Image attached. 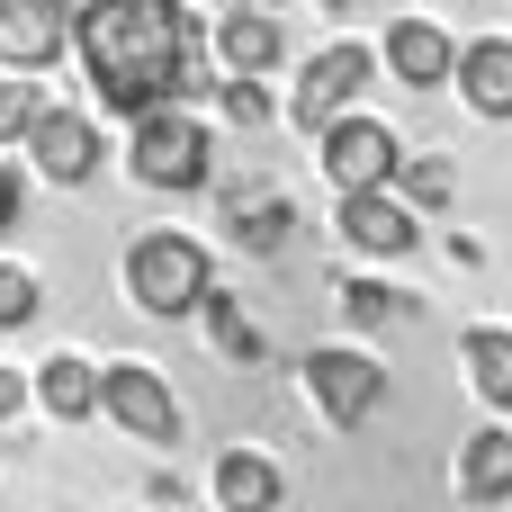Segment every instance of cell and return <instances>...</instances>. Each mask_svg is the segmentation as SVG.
Segmentation results:
<instances>
[{
  "instance_id": "6da1fadb",
  "label": "cell",
  "mask_w": 512,
  "mask_h": 512,
  "mask_svg": "<svg viewBox=\"0 0 512 512\" xmlns=\"http://www.w3.org/2000/svg\"><path fill=\"white\" fill-rule=\"evenodd\" d=\"M72 54H81V72H90L108 117H135L153 99L198 90L189 81L198 18L180 0H72Z\"/></svg>"
},
{
  "instance_id": "7a4b0ae2",
  "label": "cell",
  "mask_w": 512,
  "mask_h": 512,
  "mask_svg": "<svg viewBox=\"0 0 512 512\" xmlns=\"http://www.w3.org/2000/svg\"><path fill=\"white\" fill-rule=\"evenodd\" d=\"M126 171H135V189H153V198L207 189V180H216V135H207V117H198L189 99L135 108V117H126Z\"/></svg>"
},
{
  "instance_id": "3957f363",
  "label": "cell",
  "mask_w": 512,
  "mask_h": 512,
  "mask_svg": "<svg viewBox=\"0 0 512 512\" xmlns=\"http://www.w3.org/2000/svg\"><path fill=\"white\" fill-rule=\"evenodd\" d=\"M117 288L153 315V324H189L198 306H207V288H216V270H207V243L198 234H180V225H153V234H135L126 243V261H117Z\"/></svg>"
},
{
  "instance_id": "277c9868",
  "label": "cell",
  "mask_w": 512,
  "mask_h": 512,
  "mask_svg": "<svg viewBox=\"0 0 512 512\" xmlns=\"http://www.w3.org/2000/svg\"><path fill=\"white\" fill-rule=\"evenodd\" d=\"M378 72H387V63H378V45H360V36H333V45H315V54L297 63V81H288V126L324 135L342 108H360V90H369Z\"/></svg>"
},
{
  "instance_id": "5b68a950",
  "label": "cell",
  "mask_w": 512,
  "mask_h": 512,
  "mask_svg": "<svg viewBox=\"0 0 512 512\" xmlns=\"http://www.w3.org/2000/svg\"><path fill=\"white\" fill-rule=\"evenodd\" d=\"M297 378H306V396H315V414H324L333 432H360V423L387 405V369H378V351H360V342H315V351L297 360Z\"/></svg>"
},
{
  "instance_id": "8992f818",
  "label": "cell",
  "mask_w": 512,
  "mask_h": 512,
  "mask_svg": "<svg viewBox=\"0 0 512 512\" xmlns=\"http://www.w3.org/2000/svg\"><path fill=\"white\" fill-rule=\"evenodd\" d=\"M315 162H324L333 198H342V189H387L396 162H405V135H396L387 117H369V108H342V117L315 135Z\"/></svg>"
},
{
  "instance_id": "52a82bcc",
  "label": "cell",
  "mask_w": 512,
  "mask_h": 512,
  "mask_svg": "<svg viewBox=\"0 0 512 512\" xmlns=\"http://www.w3.org/2000/svg\"><path fill=\"white\" fill-rule=\"evenodd\" d=\"M99 423H117V432L144 441V450H171V441H180V396L162 387L153 360H108V369H99Z\"/></svg>"
},
{
  "instance_id": "ba28073f",
  "label": "cell",
  "mask_w": 512,
  "mask_h": 512,
  "mask_svg": "<svg viewBox=\"0 0 512 512\" xmlns=\"http://www.w3.org/2000/svg\"><path fill=\"white\" fill-rule=\"evenodd\" d=\"M333 225H342V243L351 252H369V261H405L414 243H423V207L387 180V189H342L333 198Z\"/></svg>"
},
{
  "instance_id": "9c48e42d",
  "label": "cell",
  "mask_w": 512,
  "mask_h": 512,
  "mask_svg": "<svg viewBox=\"0 0 512 512\" xmlns=\"http://www.w3.org/2000/svg\"><path fill=\"white\" fill-rule=\"evenodd\" d=\"M27 153H36V171H45L54 189H90V180H99V162H108V144H99V126H90L81 108H36Z\"/></svg>"
},
{
  "instance_id": "30bf717a",
  "label": "cell",
  "mask_w": 512,
  "mask_h": 512,
  "mask_svg": "<svg viewBox=\"0 0 512 512\" xmlns=\"http://www.w3.org/2000/svg\"><path fill=\"white\" fill-rule=\"evenodd\" d=\"M72 45V0H0V63L9 72H45Z\"/></svg>"
},
{
  "instance_id": "8fae6325",
  "label": "cell",
  "mask_w": 512,
  "mask_h": 512,
  "mask_svg": "<svg viewBox=\"0 0 512 512\" xmlns=\"http://www.w3.org/2000/svg\"><path fill=\"white\" fill-rule=\"evenodd\" d=\"M378 63H387L405 90H441V81L459 72V36H450L441 18H396V27L378 36Z\"/></svg>"
},
{
  "instance_id": "7c38bea8",
  "label": "cell",
  "mask_w": 512,
  "mask_h": 512,
  "mask_svg": "<svg viewBox=\"0 0 512 512\" xmlns=\"http://www.w3.org/2000/svg\"><path fill=\"white\" fill-rule=\"evenodd\" d=\"M216 63L270 81V72L288 63V27H279V9H270V0H234V9L216 18Z\"/></svg>"
},
{
  "instance_id": "4fadbf2b",
  "label": "cell",
  "mask_w": 512,
  "mask_h": 512,
  "mask_svg": "<svg viewBox=\"0 0 512 512\" xmlns=\"http://www.w3.org/2000/svg\"><path fill=\"white\" fill-rule=\"evenodd\" d=\"M450 90L468 99V117L512 126V36H468V45H459V72H450Z\"/></svg>"
},
{
  "instance_id": "5bb4252c",
  "label": "cell",
  "mask_w": 512,
  "mask_h": 512,
  "mask_svg": "<svg viewBox=\"0 0 512 512\" xmlns=\"http://www.w3.org/2000/svg\"><path fill=\"white\" fill-rule=\"evenodd\" d=\"M207 495L225 512H270L288 495V477H279V459L270 450H252V441H225L216 450V468H207Z\"/></svg>"
},
{
  "instance_id": "9a60e30c",
  "label": "cell",
  "mask_w": 512,
  "mask_h": 512,
  "mask_svg": "<svg viewBox=\"0 0 512 512\" xmlns=\"http://www.w3.org/2000/svg\"><path fill=\"white\" fill-rule=\"evenodd\" d=\"M459 495L468 504H512V423L504 414L459 441Z\"/></svg>"
},
{
  "instance_id": "2e32d148",
  "label": "cell",
  "mask_w": 512,
  "mask_h": 512,
  "mask_svg": "<svg viewBox=\"0 0 512 512\" xmlns=\"http://www.w3.org/2000/svg\"><path fill=\"white\" fill-rule=\"evenodd\" d=\"M36 405L54 414V423H90L99 414V360H81V351H54V360H36Z\"/></svg>"
},
{
  "instance_id": "e0dca14e",
  "label": "cell",
  "mask_w": 512,
  "mask_h": 512,
  "mask_svg": "<svg viewBox=\"0 0 512 512\" xmlns=\"http://www.w3.org/2000/svg\"><path fill=\"white\" fill-rule=\"evenodd\" d=\"M459 369H468L486 414H512V324H468L459 333Z\"/></svg>"
},
{
  "instance_id": "ac0fdd59",
  "label": "cell",
  "mask_w": 512,
  "mask_h": 512,
  "mask_svg": "<svg viewBox=\"0 0 512 512\" xmlns=\"http://www.w3.org/2000/svg\"><path fill=\"white\" fill-rule=\"evenodd\" d=\"M225 216H234V243H243V252H279V243L297 234V207H288V189H270V180L225 189Z\"/></svg>"
},
{
  "instance_id": "d6986e66",
  "label": "cell",
  "mask_w": 512,
  "mask_h": 512,
  "mask_svg": "<svg viewBox=\"0 0 512 512\" xmlns=\"http://www.w3.org/2000/svg\"><path fill=\"white\" fill-rule=\"evenodd\" d=\"M333 297H342L351 333H387V324H405V315H414V306H405V288H387V279H342Z\"/></svg>"
},
{
  "instance_id": "ffe728a7",
  "label": "cell",
  "mask_w": 512,
  "mask_h": 512,
  "mask_svg": "<svg viewBox=\"0 0 512 512\" xmlns=\"http://www.w3.org/2000/svg\"><path fill=\"white\" fill-rule=\"evenodd\" d=\"M396 189H405L423 216H441V207L459 198V171H450L441 153H405V162H396Z\"/></svg>"
},
{
  "instance_id": "44dd1931",
  "label": "cell",
  "mask_w": 512,
  "mask_h": 512,
  "mask_svg": "<svg viewBox=\"0 0 512 512\" xmlns=\"http://www.w3.org/2000/svg\"><path fill=\"white\" fill-rule=\"evenodd\" d=\"M45 315V279L27 261H0V333H27Z\"/></svg>"
},
{
  "instance_id": "7402d4cb",
  "label": "cell",
  "mask_w": 512,
  "mask_h": 512,
  "mask_svg": "<svg viewBox=\"0 0 512 512\" xmlns=\"http://www.w3.org/2000/svg\"><path fill=\"white\" fill-rule=\"evenodd\" d=\"M36 108H45V90H36L27 72H9V63H0V153H9V144H27Z\"/></svg>"
},
{
  "instance_id": "603a6c76",
  "label": "cell",
  "mask_w": 512,
  "mask_h": 512,
  "mask_svg": "<svg viewBox=\"0 0 512 512\" xmlns=\"http://www.w3.org/2000/svg\"><path fill=\"white\" fill-rule=\"evenodd\" d=\"M207 333L225 342V360H234V369H261V333H252V324H243V315H234L216 288H207Z\"/></svg>"
},
{
  "instance_id": "cb8c5ba5",
  "label": "cell",
  "mask_w": 512,
  "mask_h": 512,
  "mask_svg": "<svg viewBox=\"0 0 512 512\" xmlns=\"http://www.w3.org/2000/svg\"><path fill=\"white\" fill-rule=\"evenodd\" d=\"M216 108L234 117V126H270V90H261V72H225V90H216Z\"/></svg>"
},
{
  "instance_id": "d4e9b609",
  "label": "cell",
  "mask_w": 512,
  "mask_h": 512,
  "mask_svg": "<svg viewBox=\"0 0 512 512\" xmlns=\"http://www.w3.org/2000/svg\"><path fill=\"white\" fill-rule=\"evenodd\" d=\"M27 396H36V387H27V369H0V432L18 423V405H27Z\"/></svg>"
},
{
  "instance_id": "484cf974",
  "label": "cell",
  "mask_w": 512,
  "mask_h": 512,
  "mask_svg": "<svg viewBox=\"0 0 512 512\" xmlns=\"http://www.w3.org/2000/svg\"><path fill=\"white\" fill-rule=\"evenodd\" d=\"M18 216H27V189H18V171L0 162V234H18Z\"/></svg>"
},
{
  "instance_id": "4316f807",
  "label": "cell",
  "mask_w": 512,
  "mask_h": 512,
  "mask_svg": "<svg viewBox=\"0 0 512 512\" xmlns=\"http://www.w3.org/2000/svg\"><path fill=\"white\" fill-rule=\"evenodd\" d=\"M315 9H378V0H315Z\"/></svg>"
},
{
  "instance_id": "83f0119b",
  "label": "cell",
  "mask_w": 512,
  "mask_h": 512,
  "mask_svg": "<svg viewBox=\"0 0 512 512\" xmlns=\"http://www.w3.org/2000/svg\"><path fill=\"white\" fill-rule=\"evenodd\" d=\"M270 9H279V0H270Z\"/></svg>"
}]
</instances>
